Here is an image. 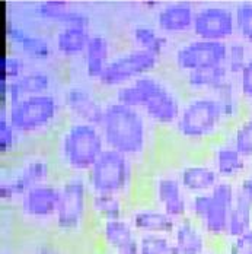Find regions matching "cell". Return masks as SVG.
Here are the masks:
<instances>
[{
  "label": "cell",
  "mask_w": 252,
  "mask_h": 254,
  "mask_svg": "<svg viewBox=\"0 0 252 254\" xmlns=\"http://www.w3.org/2000/svg\"><path fill=\"white\" fill-rule=\"evenodd\" d=\"M114 101L142 111L154 126L174 127L182 110V102L175 91L153 73L117 88Z\"/></svg>",
  "instance_id": "obj_1"
},
{
  "label": "cell",
  "mask_w": 252,
  "mask_h": 254,
  "mask_svg": "<svg viewBox=\"0 0 252 254\" xmlns=\"http://www.w3.org/2000/svg\"><path fill=\"white\" fill-rule=\"evenodd\" d=\"M149 126L151 123L142 111L109 101L105 104L100 130L108 149L123 153L134 162L148 151Z\"/></svg>",
  "instance_id": "obj_2"
},
{
  "label": "cell",
  "mask_w": 252,
  "mask_h": 254,
  "mask_svg": "<svg viewBox=\"0 0 252 254\" xmlns=\"http://www.w3.org/2000/svg\"><path fill=\"white\" fill-rule=\"evenodd\" d=\"M105 149L100 127L73 122L60 134L57 153L70 174H86Z\"/></svg>",
  "instance_id": "obj_3"
},
{
  "label": "cell",
  "mask_w": 252,
  "mask_h": 254,
  "mask_svg": "<svg viewBox=\"0 0 252 254\" xmlns=\"http://www.w3.org/2000/svg\"><path fill=\"white\" fill-rule=\"evenodd\" d=\"M229 126L219 101L210 94H199L182 105L174 130L190 142L213 139Z\"/></svg>",
  "instance_id": "obj_4"
},
{
  "label": "cell",
  "mask_w": 252,
  "mask_h": 254,
  "mask_svg": "<svg viewBox=\"0 0 252 254\" xmlns=\"http://www.w3.org/2000/svg\"><path fill=\"white\" fill-rule=\"evenodd\" d=\"M236 183L222 180L211 191L190 196V216L208 238H226Z\"/></svg>",
  "instance_id": "obj_5"
},
{
  "label": "cell",
  "mask_w": 252,
  "mask_h": 254,
  "mask_svg": "<svg viewBox=\"0 0 252 254\" xmlns=\"http://www.w3.org/2000/svg\"><path fill=\"white\" fill-rule=\"evenodd\" d=\"M60 199L54 219V227L61 235H76L80 232L91 212V190L85 174H69L58 184Z\"/></svg>",
  "instance_id": "obj_6"
},
{
  "label": "cell",
  "mask_w": 252,
  "mask_h": 254,
  "mask_svg": "<svg viewBox=\"0 0 252 254\" xmlns=\"http://www.w3.org/2000/svg\"><path fill=\"white\" fill-rule=\"evenodd\" d=\"M85 176L91 193L126 197L133 187L134 164L126 155L106 148Z\"/></svg>",
  "instance_id": "obj_7"
},
{
  "label": "cell",
  "mask_w": 252,
  "mask_h": 254,
  "mask_svg": "<svg viewBox=\"0 0 252 254\" xmlns=\"http://www.w3.org/2000/svg\"><path fill=\"white\" fill-rule=\"evenodd\" d=\"M60 105L52 94L24 98L6 108L12 126L19 134L40 133L55 122Z\"/></svg>",
  "instance_id": "obj_8"
},
{
  "label": "cell",
  "mask_w": 252,
  "mask_h": 254,
  "mask_svg": "<svg viewBox=\"0 0 252 254\" xmlns=\"http://www.w3.org/2000/svg\"><path fill=\"white\" fill-rule=\"evenodd\" d=\"M159 63L160 57L151 51L140 49L124 51L111 59L98 82L106 88H120L139 77L153 73L159 67Z\"/></svg>",
  "instance_id": "obj_9"
},
{
  "label": "cell",
  "mask_w": 252,
  "mask_h": 254,
  "mask_svg": "<svg viewBox=\"0 0 252 254\" xmlns=\"http://www.w3.org/2000/svg\"><path fill=\"white\" fill-rule=\"evenodd\" d=\"M51 164L46 158H31L18 170L0 181V199L3 203H16L26 191L35 186L50 183Z\"/></svg>",
  "instance_id": "obj_10"
},
{
  "label": "cell",
  "mask_w": 252,
  "mask_h": 254,
  "mask_svg": "<svg viewBox=\"0 0 252 254\" xmlns=\"http://www.w3.org/2000/svg\"><path fill=\"white\" fill-rule=\"evenodd\" d=\"M227 43L194 38L179 46L174 54V63L178 70L188 73L200 69H208L225 64Z\"/></svg>",
  "instance_id": "obj_11"
},
{
  "label": "cell",
  "mask_w": 252,
  "mask_h": 254,
  "mask_svg": "<svg viewBox=\"0 0 252 254\" xmlns=\"http://www.w3.org/2000/svg\"><path fill=\"white\" fill-rule=\"evenodd\" d=\"M193 34L196 38L229 43L236 35L235 12L223 4H205L197 9Z\"/></svg>",
  "instance_id": "obj_12"
},
{
  "label": "cell",
  "mask_w": 252,
  "mask_h": 254,
  "mask_svg": "<svg viewBox=\"0 0 252 254\" xmlns=\"http://www.w3.org/2000/svg\"><path fill=\"white\" fill-rule=\"evenodd\" d=\"M151 194L154 206L160 207L174 219H184L190 216V197L184 190L177 176L159 174L151 183Z\"/></svg>",
  "instance_id": "obj_13"
},
{
  "label": "cell",
  "mask_w": 252,
  "mask_h": 254,
  "mask_svg": "<svg viewBox=\"0 0 252 254\" xmlns=\"http://www.w3.org/2000/svg\"><path fill=\"white\" fill-rule=\"evenodd\" d=\"M60 199L58 184L46 183L29 189L21 197L19 212L21 215L32 222H49L55 219L57 207Z\"/></svg>",
  "instance_id": "obj_14"
},
{
  "label": "cell",
  "mask_w": 252,
  "mask_h": 254,
  "mask_svg": "<svg viewBox=\"0 0 252 254\" xmlns=\"http://www.w3.org/2000/svg\"><path fill=\"white\" fill-rule=\"evenodd\" d=\"M51 77L43 70L26 72L24 76L15 80H0V97L1 108H6L12 104H16L24 98L50 94Z\"/></svg>",
  "instance_id": "obj_15"
},
{
  "label": "cell",
  "mask_w": 252,
  "mask_h": 254,
  "mask_svg": "<svg viewBox=\"0 0 252 254\" xmlns=\"http://www.w3.org/2000/svg\"><path fill=\"white\" fill-rule=\"evenodd\" d=\"M101 238L111 254H139L140 234L128 216L101 222Z\"/></svg>",
  "instance_id": "obj_16"
},
{
  "label": "cell",
  "mask_w": 252,
  "mask_h": 254,
  "mask_svg": "<svg viewBox=\"0 0 252 254\" xmlns=\"http://www.w3.org/2000/svg\"><path fill=\"white\" fill-rule=\"evenodd\" d=\"M64 107L75 122L101 126L105 104H102L91 89L85 86L69 88L64 94Z\"/></svg>",
  "instance_id": "obj_17"
},
{
  "label": "cell",
  "mask_w": 252,
  "mask_h": 254,
  "mask_svg": "<svg viewBox=\"0 0 252 254\" xmlns=\"http://www.w3.org/2000/svg\"><path fill=\"white\" fill-rule=\"evenodd\" d=\"M210 164L219 174L220 180L226 181H235L242 178L250 171L251 167V162L238 152V149L226 137L219 140L213 146Z\"/></svg>",
  "instance_id": "obj_18"
},
{
  "label": "cell",
  "mask_w": 252,
  "mask_h": 254,
  "mask_svg": "<svg viewBox=\"0 0 252 254\" xmlns=\"http://www.w3.org/2000/svg\"><path fill=\"white\" fill-rule=\"evenodd\" d=\"M252 228V178L247 173L236 183L226 238L238 237Z\"/></svg>",
  "instance_id": "obj_19"
},
{
  "label": "cell",
  "mask_w": 252,
  "mask_h": 254,
  "mask_svg": "<svg viewBox=\"0 0 252 254\" xmlns=\"http://www.w3.org/2000/svg\"><path fill=\"white\" fill-rule=\"evenodd\" d=\"M34 13L37 18L50 21L63 26H76V28H91V18L80 9L70 7L67 1L60 0H44L38 1L34 6Z\"/></svg>",
  "instance_id": "obj_20"
},
{
  "label": "cell",
  "mask_w": 252,
  "mask_h": 254,
  "mask_svg": "<svg viewBox=\"0 0 252 254\" xmlns=\"http://www.w3.org/2000/svg\"><path fill=\"white\" fill-rule=\"evenodd\" d=\"M133 227L139 234H163L172 235L177 219L169 216L157 206H140L133 209L128 215Z\"/></svg>",
  "instance_id": "obj_21"
},
{
  "label": "cell",
  "mask_w": 252,
  "mask_h": 254,
  "mask_svg": "<svg viewBox=\"0 0 252 254\" xmlns=\"http://www.w3.org/2000/svg\"><path fill=\"white\" fill-rule=\"evenodd\" d=\"M197 9L190 1H172L160 7L157 26L165 34H185L193 31Z\"/></svg>",
  "instance_id": "obj_22"
},
{
  "label": "cell",
  "mask_w": 252,
  "mask_h": 254,
  "mask_svg": "<svg viewBox=\"0 0 252 254\" xmlns=\"http://www.w3.org/2000/svg\"><path fill=\"white\" fill-rule=\"evenodd\" d=\"M171 237L178 254H202L208 249V235L191 216L177 221Z\"/></svg>",
  "instance_id": "obj_23"
},
{
  "label": "cell",
  "mask_w": 252,
  "mask_h": 254,
  "mask_svg": "<svg viewBox=\"0 0 252 254\" xmlns=\"http://www.w3.org/2000/svg\"><path fill=\"white\" fill-rule=\"evenodd\" d=\"M178 178L190 196L208 193L222 181L211 164L202 162H193L182 167L178 171Z\"/></svg>",
  "instance_id": "obj_24"
},
{
  "label": "cell",
  "mask_w": 252,
  "mask_h": 254,
  "mask_svg": "<svg viewBox=\"0 0 252 254\" xmlns=\"http://www.w3.org/2000/svg\"><path fill=\"white\" fill-rule=\"evenodd\" d=\"M6 37L29 60L46 62L51 59L52 50L50 43L41 35L31 34L22 26L9 24L6 28Z\"/></svg>",
  "instance_id": "obj_25"
},
{
  "label": "cell",
  "mask_w": 252,
  "mask_h": 254,
  "mask_svg": "<svg viewBox=\"0 0 252 254\" xmlns=\"http://www.w3.org/2000/svg\"><path fill=\"white\" fill-rule=\"evenodd\" d=\"M109 51H111L109 41L103 35L95 34L91 37L88 47L83 53V64H85V72L88 77L94 80L101 79L108 63L111 62Z\"/></svg>",
  "instance_id": "obj_26"
},
{
  "label": "cell",
  "mask_w": 252,
  "mask_h": 254,
  "mask_svg": "<svg viewBox=\"0 0 252 254\" xmlns=\"http://www.w3.org/2000/svg\"><path fill=\"white\" fill-rule=\"evenodd\" d=\"M210 95H213L223 111V116L229 125L236 123L242 119V95L239 92V86L236 79L230 77L223 82L217 89H214Z\"/></svg>",
  "instance_id": "obj_27"
},
{
  "label": "cell",
  "mask_w": 252,
  "mask_h": 254,
  "mask_svg": "<svg viewBox=\"0 0 252 254\" xmlns=\"http://www.w3.org/2000/svg\"><path fill=\"white\" fill-rule=\"evenodd\" d=\"M230 75L227 72L226 66H216L208 69H200L194 72L185 73V85L188 89L199 92V94H211L214 89H217L223 82L230 79Z\"/></svg>",
  "instance_id": "obj_28"
},
{
  "label": "cell",
  "mask_w": 252,
  "mask_h": 254,
  "mask_svg": "<svg viewBox=\"0 0 252 254\" xmlns=\"http://www.w3.org/2000/svg\"><path fill=\"white\" fill-rule=\"evenodd\" d=\"M89 209H91V213L101 222L127 216L124 197L117 196V194L91 193Z\"/></svg>",
  "instance_id": "obj_29"
},
{
  "label": "cell",
  "mask_w": 252,
  "mask_h": 254,
  "mask_svg": "<svg viewBox=\"0 0 252 254\" xmlns=\"http://www.w3.org/2000/svg\"><path fill=\"white\" fill-rule=\"evenodd\" d=\"M91 37L92 35L86 28L63 26L55 35V47L66 57L80 56L86 50Z\"/></svg>",
  "instance_id": "obj_30"
},
{
  "label": "cell",
  "mask_w": 252,
  "mask_h": 254,
  "mask_svg": "<svg viewBox=\"0 0 252 254\" xmlns=\"http://www.w3.org/2000/svg\"><path fill=\"white\" fill-rule=\"evenodd\" d=\"M226 139L244 158L252 162V114L238 120L230 128Z\"/></svg>",
  "instance_id": "obj_31"
},
{
  "label": "cell",
  "mask_w": 252,
  "mask_h": 254,
  "mask_svg": "<svg viewBox=\"0 0 252 254\" xmlns=\"http://www.w3.org/2000/svg\"><path fill=\"white\" fill-rule=\"evenodd\" d=\"M131 37L136 44V49L151 51L159 57L162 56V53L168 44V40L160 32H157L154 28L149 25L134 26Z\"/></svg>",
  "instance_id": "obj_32"
},
{
  "label": "cell",
  "mask_w": 252,
  "mask_h": 254,
  "mask_svg": "<svg viewBox=\"0 0 252 254\" xmlns=\"http://www.w3.org/2000/svg\"><path fill=\"white\" fill-rule=\"evenodd\" d=\"M248 54V44H245L241 40H232L227 43V56L225 66H226L229 75L233 79H238L242 73L244 67L250 62Z\"/></svg>",
  "instance_id": "obj_33"
},
{
  "label": "cell",
  "mask_w": 252,
  "mask_h": 254,
  "mask_svg": "<svg viewBox=\"0 0 252 254\" xmlns=\"http://www.w3.org/2000/svg\"><path fill=\"white\" fill-rule=\"evenodd\" d=\"M139 254H178L171 235L140 234Z\"/></svg>",
  "instance_id": "obj_34"
},
{
  "label": "cell",
  "mask_w": 252,
  "mask_h": 254,
  "mask_svg": "<svg viewBox=\"0 0 252 254\" xmlns=\"http://www.w3.org/2000/svg\"><path fill=\"white\" fill-rule=\"evenodd\" d=\"M235 22L236 35L241 37V41L252 46V1H241L235 6Z\"/></svg>",
  "instance_id": "obj_35"
},
{
  "label": "cell",
  "mask_w": 252,
  "mask_h": 254,
  "mask_svg": "<svg viewBox=\"0 0 252 254\" xmlns=\"http://www.w3.org/2000/svg\"><path fill=\"white\" fill-rule=\"evenodd\" d=\"M26 63L24 57L18 53H9L0 60V73L3 80H15L24 76L26 72Z\"/></svg>",
  "instance_id": "obj_36"
},
{
  "label": "cell",
  "mask_w": 252,
  "mask_h": 254,
  "mask_svg": "<svg viewBox=\"0 0 252 254\" xmlns=\"http://www.w3.org/2000/svg\"><path fill=\"white\" fill-rule=\"evenodd\" d=\"M18 137L19 133L16 131V128L12 126L7 113H4V110H1L0 114V153L1 155H9L15 151L16 145H18Z\"/></svg>",
  "instance_id": "obj_37"
},
{
  "label": "cell",
  "mask_w": 252,
  "mask_h": 254,
  "mask_svg": "<svg viewBox=\"0 0 252 254\" xmlns=\"http://www.w3.org/2000/svg\"><path fill=\"white\" fill-rule=\"evenodd\" d=\"M225 240L226 249L223 254H252V228L238 237Z\"/></svg>",
  "instance_id": "obj_38"
},
{
  "label": "cell",
  "mask_w": 252,
  "mask_h": 254,
  "mask_svg": "<svg viewBox=\"0 0 252 254\" xmlns=\"http://www.w3.org/2000/svg\"><path fill=\"white\" fill-rule=\"evenodd\" d=\"M236 82H238L242 98L247 101H252V57L247 63V66L244 67L242 73L236 79Z\"/></svg>",
  "instance_id": "obj_39"
},
{
  "label": "cell",
  "mask_w": 252,
  "mask_h": 254,
  "mask_svg": "<svg viewBox=\"0 0 252 254\" xmlns=\"http://www.w3.org/2000/svg\"><path fill=\"white\" fill-rule=\"evenodd\" d=\"M32 254H66L64 250L57 246L55 243H50V241H44L37 244V247L34 249Z\"/></svg>",
  "instance_id": "obj_40"
},
{
  "label": "cell",
  "mask_w": 252,
  "mask_h": 254,
  "mask_svg": "<svg viewBox=\"0 0 252 254\" xmlns=\"http://www.w3.org/2000/svg\"><path fill=\"white\" fill-rule=\"evenodd\" d=\"M202 254H220V253H217V252H214L213 249H210V247H208V249H207V250H205Z\"/></svg>",
  "instance_id": "obj_41"
},
{
  "label": "cell",
  "mask_w": 252,
  "mask_h": 254,
  "mask_svg": "<svg viewBox=\"0 0 252 254\" xmlns=\"http://www.w3.org/2000/svg\"><path fill=\"white\" fill-rule=\"evenodd\" d=\"M248 174H250V176H251V178H252V162H251V167H250V171H248Z\"/></svg>",
  "instance_id": "obj_42"
}]
</instances>
